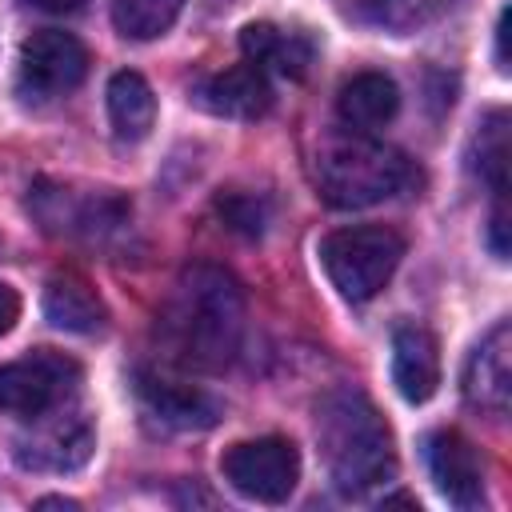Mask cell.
Listing matches in <instances>:
<instances>
[{"mask_svg":"<svg viewBox=\"0 0 512 512\" xmlns=\"http://www.w3.org/2000/svg\"><path fill=\"white\" fill-rule=\"evenodd\" d=\"M424 460H428V472H432L436 488L456 508H480L484 504V468H480L476 448L460 432H452V428L428 432Z\"/></svg>","mask_w":512,"mask_h":512,"instance_id":"9","label":"cell"},{"mask_svg":"<svg viewBox=\"0 0 512 512\" xmlns=\"http://www.w3.org/2000/svg\"><path fill=\"white\" fill-rule=\"evenodd\" d=\"M184 0H112V24L128 40H156L180 16Z\"/></svg>","mask_w":512,"mask_h":512,"instance_id":"19","label":"cell"},{"mask_svg":"<svg viewBox=\"0 0 512 512\" xmlns=\"http://www.w3.org/2000/svg\"><path fill=\"white\" fill-rule=\"evenodd\" d=\"M136 396H140L144 416L156 420L160 428H172V432H200V428H212L220 420V400L196 384H184V380L144 372L136 384Z\"/></svg>","mask_w":512,"mask_h":512,"instance_id":"8","label":"cell"},{"mask_svg":"<svg viewBox=\"0 0 512 512\" xmlns=\"http://www.w3.org/2000/svg\"><path fill=\"white\" fill-rule=\"evenodd\" d=\"M92 452V424L72 416V420H52L40 424L32 436L16 440V460L32 472H72L88 460Z\"/></svg>","mask_w":512,"mask_h":512,"instance_id":"11","label":"cell"},{"mask_svg":"<svg viewBox=\"0 0 512 512\" xmlns=\"http://www.w3.org/2000/svg\"><path fill=\"white\" fill-rule=\"evenodd\" d=\"M496 64L500 72H508V12H500V24H496Z\"/></svg>","mask_w":512,"mask_h":512,"instance_id":"24","label":"cell"},{"mask_svg":"<svg viewBox=\"0 0 512 512\" xmlns=\"http://www.w3.org/2000/svg\"><path fill=\"white\" fill-rule=\"evenodd\" d=\"M464 396L480 412H492V416L508 412V400H512V328L508 324H496L468 356Z\"/></svg>","mask_w":512,"mask_h":512,"instance_id":"10","label":"cell"},{"mask_svg":"<svg viewBox=\"0 0 512 512\" xmlns=\"http://www.w3.org/2000/svg\"><path fill=\"white\" fill-rule=\"evenodd\" d=\"M412 180V164L404 152L372 140L368 132L332 136L316 152V184L332 208H368L396 196Z\"/></svg>","mask_w":512,"mask_h":512,"instance_id":"3","label":"cell"},{"mask_svg":"<svg viewBox=\"0 0 512 512\" xmlns=\"http://www.w3.org/2000/svg\"><path fill=\"white\" fill-rule=\"evenodd\" d=\"M196 100L216 116L256 120L272 108V88H268V76L256 64H236V68H224V72L208 76L196 88Z\"/></svg>","mask_w":512,"mask_h":512,"instance_id":"13","label":"cell"},{"mask_svg":"<svg viewBox=\"0 0 512 512\" xmlns=\"http://www.w3.org/2000/svg\"><path fill=\"white\" fill-rule=\"evenodd\" d=\"M40 508H76V500H60V496H44Z\"/></svg>","mask_w":512,"mask_h":512,"instance_id":"26","label":"cell"},{"mask_svg":"<svg viewBox=\"0 0 512 512\" xmlns=\"http://www.w3.org/2000/svg\"><path fill=\"white\" fill-rule=\"evenodd\" d=\"M392 384L408 404H424L440 384V348L436 336L420 324L392 332Z\"/></svg>","mask_w":512,"mask_h":512,"instance_id":"12","label":"cell"},{"mask_svg":"<svg viewBox=\"0 0 512 512\" xmlns=\"http://www.w3.org/2000/svg\"><path fill=\"white\" fill-rule=\"evenodd\" d=\"M316 440L340 496H364L396 472L392 432L384 416L372 408V400L356 388H336L320 400Z\"/></svg>","mask_w":512,"mask_h":512,"instance_id":"1","label":"cell"},{"mask_svg":"<svg viewBox=\"0 0 512 512\" xmlns=\"http://www.w3.org/2000/svg\"><path fill=\"white\" fill-rule=\"evenodd\" d=\"M44 316L64 332H96L104 324V304L80 276H52L44 288Z\"/></svg>","mask_w":512,"mask_h":512,"instance_id":"17","label":"cell"},{"mask_svg":"<svg viewBox=\"0 0 512 512\" xmlns=\"http://www.w3.org/2000/svg\"><path fill=\"white\" fill-rule=\"evenodd\" d=\"M360 20L380 28H416L440 12L444 0H344Z\"/></svg>","mask_w":512,"mask_h":512,"instance_id":"20","label":"cell"},{"mask_svg":"<svg viewBox=\"0 0 512 512\" xmlns=\"http://www.w3.org/2000/svg\"><path fill=\"white\" fill-rule=\"evenodd\" d=\"M472 168L492 184V192H504L508 184V112L504 108L480 120V132L472 140Z\"/></svg>","mask_w":512,"mask_h":512,"instance_id":"18","label":"cell"},{"mask_svg":"<svg viewBox=\"0 0 512 512\" xmlns=\"http://www.w3.org/2000/svg\"><path fill=\"white\" fill-rule=\"evenodd\" d=\"M404 256L400 232L384 224H356V228H336L320 240V264L336 292L344 300H372L396 272Z\"/></svg>","mask_w":512,"mask_h":512,"instance_id":"4","label":"cell"},{"mask_svg":"<svg viewBox=\"0 0 512 512\" xmlns=\"http://www.w3.org/2000/svg\"><path fill=\"white\" fill-rule=\"evenodd\" d=\"M76 384H80V364L64 352L40 348L0 364V408L24 420H40L56 412Z\"/></svg>","mask_w":512,"mask_h":512,"instance_id":"5","label":"cell"},{"mask_svg":"<svg viewBox=\"0 0 512 512\" xmlns=\"http://www.w3.org/2000/svg\"><path fill=\"white\" fill-rule=\"evenodd\" d=\"M168 336L188 364L220 368L232 360L244 328V300L228 272L196 264L180 276L168 304Z\"/></svg>","mask_w":512,"mask_h":512,"instance_id":"2","label":"cell"},{"mask_svg":"<svg viewBox=\"0 0 512 512\" xmlns=\"http://www.w3.org/2000/svg\"><path fill=\"white\" fill-rule=\"evenodd\" d=\"M220 216L236 228V232H248V236H256V232H264V200H256V196H244V192H228V196H220Z\"/></svg>","mask_w":512,"mask_h":512,"instance_id":"21","label":"cell"},{"mask_svg":"<svg viewBox=\"0 0 512 512\" xmlns=\"http://www.w3.org/2000/svg\"><path fill=\"white\" fill-rule=\"evenodd\" d=\"M488 244H492V252L504 260L508 256V212H504V192H496V212H492V220H488Z\"/></svg>","mask_w":512,"mask_h":512,"instance_id":"22","label":"cell"},{"mask_svg":"<svg viewBox=\"0 0 512 512\" xmlns=\"http://www.w3.org/2000/svg\"><path fill=\"white\" fill-rule=\"evenodd\" d=\"M240 52H244V60L256 64L260 72L272 68V72L292 76V80H300V76L312 68V56H316V48H312L308 36L284 32V28L264 24V20H260V24H248V28L240 32Z\"/></svg>","mask_w":512,"mask_h":512,"instance_id":"14","label":"cell"},{"mask_svg":"<svg viewBox=\"0 0 512 512\" xmlns=\"http://www.w3.org/2000/svg\"><path fill=\"white\" fill-rule=\"evenodd\" d=\"M24 4H32V8H40V12H72V8H80L84 0H24Z\"/></svg>","mask_w":512,"mask_h":512,"instance_id":"25","label":"cell"},{"mask_svg":"<svg viewBox=\"0 0 512 512\" xmlns=\"http://www.w3.org/2000/svg\"><path fill=\"white\" fill-rule=\"evenodd\" d=\"M396 108H400V88L384 72H356L352 80L340 84V96H336V112L352 132H372L388 124Z\"/></svg>","mask_w":512,"mask_h":512,"instance_id":"15","label":"cell"},{"mask_svg":"<svg viewBox=\"0 0 512 512\" xmlns=\"http://www.w3.org/2000/svg\"><path fill=\"white\" fill-rule=\"evenodd\" d=\"M88 76V48L60 28H40L20 44L16 88L24 100H52Z\"/></svg>","mask_w":512,"mask_h":512,"instance_id":"7","label":"cell"},{"mask_svg":"<svg viewBox=\"0 0 512 512\" xmlns=\"http://www.w3.org/2000/svg\"><path fill=\"white\" fill-rule=\"evenodd\" d=\"M108 116H112V128L120 140L148 136V128L156 124V96L140 72L124 68L108 80Z\"/></svg>","mask_w":512,"mask_h":512,"instance_id":"16","label":"cell"},{"mask_svg":"<svg viewBox=\"0 0 512 512\" xmlns=\"http://www.w3.org/2000/svg\"><path fill=\"white\" fill-rule=\"evenodd\" d=\"M16 316H20V296H16V288H12V284H4V280H0V336L16 324Z\"/></svg>","mask_w":512,"mask_h":512,"instance_id":"23","label":"cell"},{"mask_svg":"<svg viewBox=\"0 0 512 512\" xmlns=\"http://www.w3.org/2000/svg\"><path fill=\"white\" fill-rule=\"evenodd\" d=\"M224 480L260 504H280L292 496L300 480V452L284 436H260V440H240L220 456Z\"/></svg>","mask_w":512,"mask_h":512,"instance_id":"6","label":"cell"}]
</instances>
